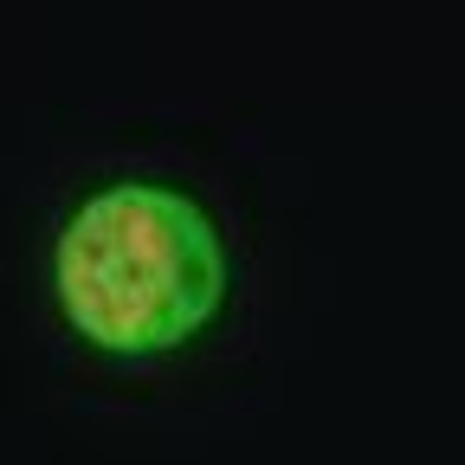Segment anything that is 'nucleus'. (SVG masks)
Masks as SVG:
<instances>
[{
  "instance_id": "obj_1",
  "label": "nucleus",
  "mask_w": 465,
  "mask_h": 465,
  "mask_svg": "<svg viewBox=\"0 0 465 465\" xmlns=\"http://www.w3.org/2000/svg\"><path fill=\"white\" fill-rule=\"evenodd\" d=\"M58 311L110 356H155L188 342L226 291L213 220L174 188L124 182L91 194L58 232Z\"/></svg>"
}]
</instances>
